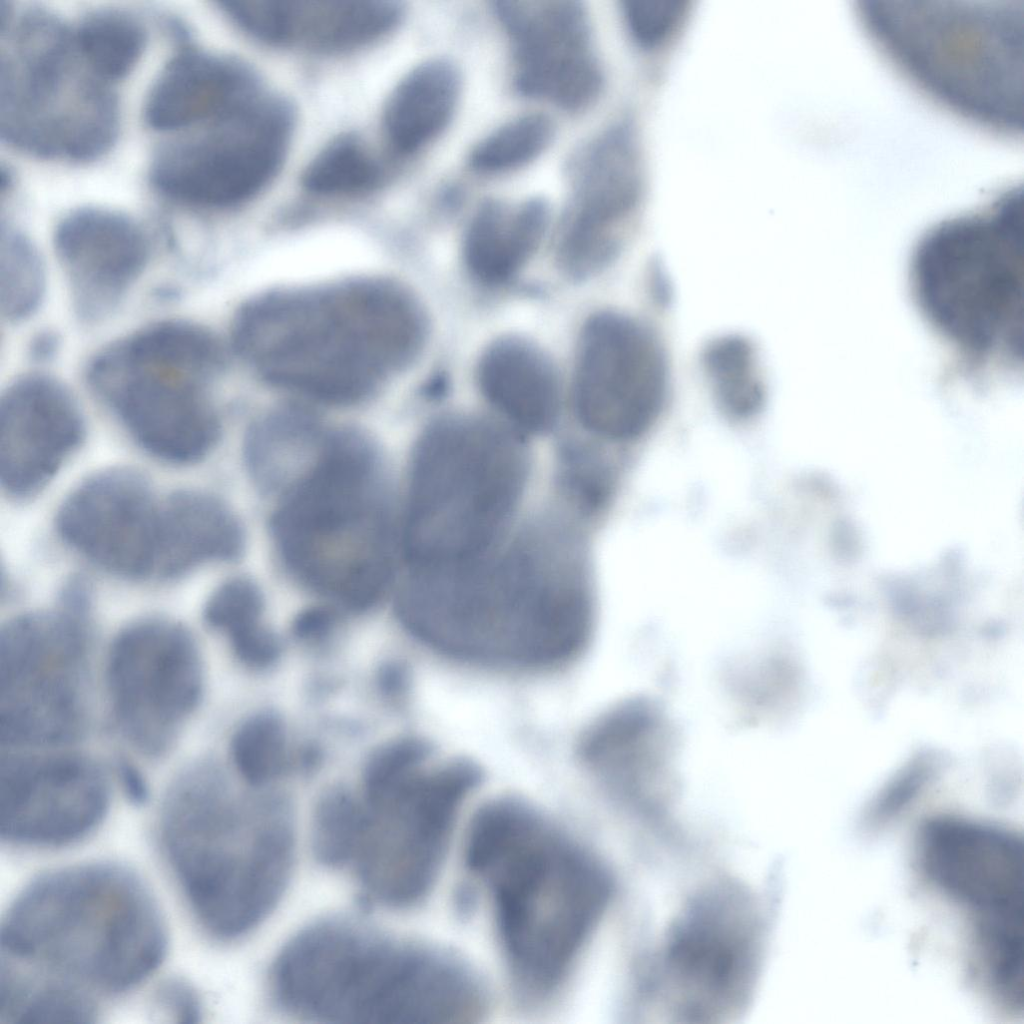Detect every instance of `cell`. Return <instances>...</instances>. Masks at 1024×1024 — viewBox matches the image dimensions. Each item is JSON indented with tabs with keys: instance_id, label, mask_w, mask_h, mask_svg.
<instances>
[{
	"instance_id": "obj_15",
	"label": "cell",
	"mask_w": 1024,
	"mask_h": 1024,
	"mask_svg": "<svg viewBox=\"0 0 1024 1024\" xmlns=\"http://www.w3.org/2000/svg\"><path fill=\"white\" fill-rule=\"evenodd\" d=\"M669 384L665 347L643 320L604 310L585 322L573 395L578 418L588 430L614 441L641 436L661 415Z\"/></svg>"
},
{
	"instance_id": "obj_10",
	"label": "cell",
	"mask_w": 1024,
	"mask_h": 1024,
	"mask_svg": "<svg viewBox=\"0 0 1024 1024\" xmlns=\"http://www.w3.org/2000/svg\"><path fill=\"white\" fill-rule=\"evenodd\" d=\"M427 762L382 791L363 794L348 866L371 904L405 908L427 895L458 811L479 779L466 762Z\"/></svg>"
},
{
	"instance_id": "obj_13",
	"label": "cell",
	"mask_w": 1024,
	"mask_h": 1024,
	"mask_svg": "<svg viewBox=\"0 0 1024 1024\" xmlns=\"http://www.w3.org/2000/svg\"><path fill=\"white\" fill-rule=\"evenodd\" d=\"M213 377L128 337L98 352L87 368L89 385L137 443L173 464L201 460L218 439L206 391Z\"/></svg>"
},
{
	"instance_id": "obj_9",
	"label": "cell",
	"mask_w": 1024,
	"mask_h": 1024,
	"mask_svg": "<svg viewBox=\"0 0 1024 1024\" xmlns=\"http://www.w3.org/2000/svg\"><path fill=\"white\" fill-rule=\"evenodd\" d=\"M526 458L516 434L449 416L413 452L401 545L407 568L470 562L495 550L517 504Z\"/></svg>"
},
{
	"instance_id": "obj_5",
	"label": "cell",
	"mask_w": 1024,
	"mask_h": 1024,
	"mask_svg": "<svg viewBox=\"0 0 1024 1024\" xmlns=\"http://www.w3.org/2000/svg\"><path fill=\"white\" fill-rule=\"evenodd\" d=\"M1023 229L1020 182L933 225L911 254L913 302L973 384L1022 372Z\"/></svg>"
},
{
	"instance_id": "obj_4",
	"label": "cell",
	"mask_w": 1024,
	"mask_h": 1024,
	"mask_svg": "<svg viewBox=\"0 0 1024 1024\" xmlns=\"http://www.w3.org/2000/svg\"><path fill=\"white\" fill-rule=\"evenodd\" d=\"M269 984L282 1012L323 1023H466L486 1008L478 977L461 960L341 918L293 936Z\"/></svg>"
},
{
	"instance_id": "obj_43",
	"label": "cell",
	"mask_w": 1024,
	"mask_h": 1024,
	"mask_svg": "<svg viewBox=\"0 0 1024 1024\" xmlns=\"http://www.w3.org/2000/svg\"><path fill=\"white\" fill-rule=\"evenodd\" d=\"M335 623L336 617L332 610L313 607L299 613L294 620L293 631L302 640H318L327 636Z\"/></svg>"
},
{
	"instance_id": "obj_24",
	"label": "cell",
	"mask_w": 1024,
	"mask_h": 1024,
	"mask_svg": "<svg viewBox=\"0 0 1024 1024\" xmlns=\"http://www.w3.org/2000/svg\"><path fill=\"white\" fill-rule=\"evenodd\" d=\"M259 93L254 75L237 61L198 50L176 55L146 102L147 123L160 131L210 123Z\"/></svg>"
},
{
	"instance_id": "obj_6",
	"label": "cell",
	"mask_w": 1024,
	"mask_h": 1024,
	"mask_svg": "<svg viewBox=\"0 0 1024 1024\" xmlns=\"http://www.w3.org/2000/svg\"><path fill=\"white\" fill-rule=\"evenodd\" d=\"M855 12L875 49L932 103L1022 137L1024 0H859Z\"/></svg>"
},
{
	"instance_id": "obj_37",
	"label": "cell",
	"mask_w": 1024,
	"mask_h": 1024,
	"mask_svg": "<svg viewBox=\"0 0 1024 1024\" xmlns=\"http://www.w3.org/2000/svg\"><path fill=\"white\" fill-rule=\"evenodd\" d=\"M234 764L246 782L264 785L281 772L286 757V734L282 720L272 712H260L246 719L232 739Z\"/></svg>"
},
{
	"instance_id": "obj_45",
	"label": "cell",
	"mask_w": 1024,
	"mask_h": 1024,
	"mask_svg": "<svg viewBox=\"0 0 1024 1024\" xmlns=\"http://www.w3.org/2000/svg\"><path fill=\"white\" fill-rule=\"evenodd\" d=\"M655 269L651 270L650 275V286L653 291V296L660 304L667 303L669 300V284L666 275L659 265L654 266Z\"/></svg>"
},
{
	"instance_id": "obj_14",
	"label": "cell",
	"mask_w": 1024,
	"mask_h": 1024,
	"mask_svg": "<svg viewBox=\"0 0 1024 1024\" xmlns=\"http://www.w3.org/2000/svg\"><path fill=\"white\" fill-rule=\"evenodd\" d=\"M209 124L204 134L158 154L152 183L175 201L204 208L253 198L282 165L293 128L290 106L260 93Z\"/></svg>"
},
{
	"instance_id": "obj_1",
	"label": "cell",
	"mask_w": 1024,
	"mask_h": 1024,
	"mask_svg": "<svg viewBox=\"0 0 1024 1024\" xmlns=\"http://www.w3.org/2000/svg\"><path fill=\"white\" fill-rule=\"evenodd\" d=\"M0 946L5 991L58 994L96 1008L95 996L126 993L158 969L167 931L135 872L88 862L30 881L2 920Z\"/></svg>"
},
{
	"instance_id": "obj_19",
	"label": "cell",
	"mask_w": 1024,
	"mask_h": 1024,
	"mask_svg": "<svg viewBox=\"0 0 1024 1024\" xmlns=\"http://www.w3.org/2000/svg\"><path fill=\"white\" fill-rule=\"evenodd\" d=\"M160 510L143 475L111 468L71 492L56 527L63 541L98 567L138 579L155 573Z\"/></svg>"
},
{
	"instance_id": "obj_2",
	"label": "cell",
	"mask_w": 1024,
	"mask_h": 1024,
	"mask_svg": "<svg viewBox=\"0 0 1024 1024\" xmlns=\"http://www.w3.org/2000/svg\"><path fill=\"white\" fill-rule=\"evenodd\" d=\"M466 861L484 889L522 998L553 993L601 919L612 891L602 864L575 839L514 799L482 807Z\"/></svg>"
},
{
	"instance_id": "obj_29",
	"label": "cell",
	"mask_w": 1024,
	"mask_h": 1024,
	"mask_svg": "<svg viewBox=\"0 0 1024 1024\" xmlns=\"http://www.w3.org/2000/svg\"><path fill=\"white\" fill-rule=\"evenodd\" d=\"M402 16V5L394 1H285L283 45L355 49L392 31Z\"/></svg>"
},
{
	"instance_id": "obj_41",
	"label": "cell",
	"mask_w": 1024,
	"mask_h": 1024,
	"mask_svg": "<svg viewBox=\"0 0 1024 1024\" xmlns=\"http://www.w3.org/2000/svg\"><path fill=\"white\" fill-rule=\"evenodd\" d=\"M236 657L246 666L267 668L279 657L280 642L262 623L229 639Z\"/></svg>"
},
{
	"instance_id": "obj_26",
	"label": "cell",
	"mask_w": 1024,
	"mask_h": 1024,
	"mask_svg": "<svg viewBox=\"0 0 1024 1024\" xmlns=\"http://www.w3.org/2000/svg\"><path fill=\"white\" fill-rule=\"evenodd\" d=\"M234 513L218 498L181 490L161 502L155 573L175 578L210 562L230 561L243 550Z\"/></svg>"
},
{
	"instance_id": "obj_17",
	"label": "cell",
	"mask_w": 1024,
	"mask_h": 1024,
	"mask_svg": "<svg viewBox=\"0 0 1024 1024\" xmlns=\"http://www.w3.org/2000/svg\"><path fill=\"white\" fill-rule=\"evenodd\" d=\"M108 806L107 781L85 757L9 756L1 761L0 832L10 844H74L100 825Z\"/></svg>"
},
{
	"instance_id": "obj_40",
	"label": "cell",
	"mask_w": 1024,
	"mask_h": 1024,
	"mask_svg": "<svg viewBox=\"0 0 1024 1024\" xmlns=\"http://www.w3.org/2000/svg\"><path fill=\"white\" fill-rule=\"evenodd\" d=\"M263 598L258 587L245 578L219 586L204 609L206 622L228 639L261 624Z\"/></svg>"
},
{
	"instance_id": "obj_25",
	"label": "cell",
	"mask_w": 1024,
	"mask_h": 1024,
	"mask_svg": "<svg viewBox=\"0 0 1024 1024\" xmlns=\"http://www.w3.org/2000/svg\"><path fill=\"white\" fill-rule=\"evenodd\" d=\"M476 378L486 400L516 429L542 432L556 420L558 373L533 342L518 336L496 339L481 354Z\"/></svg>"
},
{
	"instance_id": "obj_12",
	"label": "cell",
	"mask_w": 1024,
	"mask_h": 1024,
	"mask_svg": "<svg viewBox=\"0 0 1024 1024\" xmlns=\"http://www.w3.org/2000/svg\"><path fill=\"white\" fill-rule=\"evenodd\" d=\"M86 593L68 589L62 609L10 620L0 636V732L9 746L74 738L84 721Z\"/></svg>"
},
{
	"instance_id": "obj_28",
	"label": "cell",
	"mask_w": 1024,
	"mask_h": 1024,
	"mask_svg": "<svg viewBox=\"0 0 1024 1024\" xmlns=\"http://www.w3.org/2000/svg\"><path fill=\"white\" fill-rule=\"evenodd\" d=\"M460 92L461 74L449 59H430L409 71L384 109V130L392 148L408 155L430 143L452 119Z\"/></svg>"
},
{
	"instance_id": "obj_32",
	"label": "cell",
	"mask_w": 1024,
	"mask_h": 1024,
	"mask_svg": "<svg viewBox=\"0 0 1024 1024\" xmlns=\"http://www.w3.org/2000/svg\"><path fill=\"white\" fill-rule=\"evenodd\" d=\"M74 37L86 64L106 82L121 79L134 68L146 41L142 24L119 10L89 14Z\"/></svg>"
},
{
	"instance_id": "obj_30",
	"label": "cell",
	"mask_w": 1024,
	"mask_h": 1024,
	"mask_svg": "<svg viewBox=\"0 0 1024 1024\" xmlns=\"http://www.w3.org/2000/svg\"><path fill=\"white\" fill-rule=\"evenodd\" d=\"M327 432L308 413L283 409L258 420L245 442L254 480L266 491H283L318 454Z\"/></svg>"
},
{
	"instance_id": "obj_33",
	"label": "cell",
	"mask_w": 1024,
	"mask_h": 1024,
	"mask_svg": "<svg viewBox=\"0 0 1024 1024\" xmlns=\"http://www.w3.org/2000/svg\"><path fill=\"white\" fill-rule=\"evenodd\" d=\"M976 944L984 979L1009 1008L1023 1007V911L982 914Z\"/></svg>"
},
{
	"instance_id": "obj_16",
	"label": "cell",
	"mask_w": 1024,
	"mask_h": 1024,
	"mask_svg": "<svg viewBox=\"0 0 1024 1024\" xmlns=\"http://www.w3.org/2000/svg\"><path fill=\"white\" fill-rule=\"evenodd\" d=\"M116 720L141 752L159 755L197 707L203 687L197 644L181 625L147 619L124 629L108 658Z\"/></svg>"
},
{
	"instance_id": "obj_42",
	"label": "cell",
	"mask_w": 1024,
	"mask_h": 1024,
	"mask_svg": "<svg viewBox=\"0 0 1024 1024\" xmlns=\"http://www.w3.org/2000/svg\"><path fill=\"white\" fill-rule=\"evenodd\" d=\"M161 1009L180 1022H197L201 1015L199 998L192 987L180 979L165 982L157 993Z\"/></svg>"
},
{
	"instance_id": "obj_7",
	"label": "cell",
	"mask_w": 1024,
	"mask_h": 1024,
	"mask_svg": "<svg viewBox=\"0 0 1024 1024\" xmlns=\"http://www.w3.org/2000/svg\"><path fill=\"white\" fill-rule=\"evenodd\" d=\"M159 838L191 912L217 940L258 927L288 885L295 836L287 807L240 803L210 769L191 770L170 789Z\"/></svg>"
},
{
	"instance_id": "obj_44",
	"label": "cell",
	"mask_w": 1024,
	"mask_h": 1024,
	"mask_svg": "<svg viewBox=\"0 0 1024 1024\" xmlns=\"http://www.w3.org/2000/svg\"><path fill=\"white\" fill-rule=\"evenodd\" d=\"M58 347V340L55 335L51 332H42L38 334L31 342L30 351L31 355L38 359L44 360L52 357Z\"/></svg>"
},
{
	"instance_id": "obj_18",
	"label": "cell",
	"mask_w": 1024,
	"mask_h": 1024,
	"mask_svg": "<svg viewBox=\"0 0 1024 1024\" xmlns=\"http://www.w3.org/2000/svg\"><path fill=\"white\" fill-rule=\"evenodd\" d=\"M493 10L512 42L519 93L567 110L599 97L604 74L583 3L496 1Z\"/></svg>"
},
{
	"instance_id": "obj_3",
	"label": "cell",
	"mask_w": 1024,
	"mask_h": 1024,
	"mask_svg": "<svg viewBox=\"0 0 1024 1024\" xmlns=\"http://www.w3.org/2000/svg\"><path fill=\"white\" fill-rule=\"evenodd\" d=\"M427 333L424 310L409 291L357 280L253 300L236 317L233 341L269 383L348 404L411 364Z\"/></svg>"
},
{
	"instance_id": "obj_38",
	"label": "cell",
	"mask_w": 1024,
	"mask_h": 1024,
	"mask_svg": "<svg viewBox=\"0 0 1024 1024\" xmlns=\"http://www.w3.org/2000/svg\"><path fill=\"white\" fill-rule=\"evenodd\" d=\"M362 810V800L344 787H332L319 798L314 813L312 849L318 862L347 867Z\"/></svg>"
},
{
	"instance_id": "obj_35",
	"label": "cell",
	"mask_w": 1024,
	"mask_h": 1024,
	"mask_svg": "<svg viewBox=\"0 0 1024 1024\" xmlns=\"http://www.w3.org/2000/svg\"><path fill=\"white\" fill-rule=\"evenodd\" d=\"M380 168L363 143L351 135L339 136L323 147L303 173L304 187L326 196L348 195L373 188Z\"/></svg>"
},
{
	"instance_id": "obj_27",
	"label": "cell",
	"mask_w": 1024,
	"mask_h": 1024,
	"mask_svg": "<svg viewBox=\"0 0 1024 1024\" xmlns=\"http://www.w3.org/2000/svg\"><path fill=\"white\" fill-rule=\"evenodd\" d=\"M549 206L538 197L516 205L483 202L472 216L463 241L464 263L479 283H506L536 252L546 231Z\"/></svg>"
},
{
	"instance_id": "obj_36",
	"label": "cell",
	"mask_w": 1024,
	"mask_h": 1024,
	"mask_svg": "<svg viewBox=\"0 0 1024 1024\" xmlns=\"http://www.w3.org/2000/svg\"><path fill=\"white\" fill-rule=\"evenodd\" d=\"M551 119L540 113L518 116L483 138L469 156L470 166L482 173H500L536 159L554 136Z\"/></svg>"
},
{
	"instance_id": "obj_11",
	"label": "cell",
	"mask_w": 1024,
	"mask_h": 1024,
	"mask_svg": "<svg viewBox=\"0 0 1024 1024\" xmlns=\"http://www.w3.org/2000/svg\"><path fill=\"white\" fill-rule=\"evenodd\" d=\"M9 40L1 58L2 136L43 155L71 156L93 144L117 107L106 81L77 68L75 37L54 16L30 11Z\"/></svg>"
},
{
	"instance_id": "obj_21",
	"label": "cell",
	"mask_w": 1024,
	"mask_h": 1024,
	"mask_svg": "<svg viewBox=\"0 0 1024 1024\" xmlns=\"http://www.w3.org/2000/svg\"><path fill=\"white\" fill-rule=\"evenodd\" d=\"M917 857L930 881L981 914L1023 911V842L1014 832L933 818L920 828Z\"/></svg>"
},
{
	"instance_id": "obj_23",
	"label": "cell",
	"mask_w": 1024,
	"mask_h": 1024,
	"mask_svg": "<svg viewBox=\"0 0 1024 1024\" xmlns=\"http://www.w3.org/2000/svg\"><path fill=\"white\" fill-rule=\"evenodd\" d=\"M54 246L73 307L86 321H97L117 307L149 257L142 227L127 215L104 208L67 214L57 225Z\"/></svg>"
},
{
	"instance_id": "obj_39",
	"label": "cell",
	"mask_w": 1024,
	"mask_h": 1024,
	"mask_svg": "<svg viewBox=\"0 0 1024 1024\" xmlns=\"http://www.w3.org/2000/svg\"><path fill=\"white\" fill-rule=\"evenodd\" d=\"M685 0H624L621 11L628 35L644 54H655L675 39L690 8Z\"/></svg>"
},
{
	"instance_id": "obj_34",
	"label": "cell",
	"mask_w": 1024,
	"mask_h": 1024,
	"mask_svg": "<svg viewBox=\"0 0 1024 1024\" xmlns=\"http://www.w3.org/2000/svg\"><path fill=\"white\" fill-rule=\"evenodd\" d=\"M46 272L38 248L29 237L2 228L0 242V306L9 321L33 315L43 301Z\"/></svg>"
},
{
	"instance_id": "obj_22",
	"label": "cell",
	"mask_w": 1024,
	"mask_h": 1024,
	"mask_svg": "<svg viewBox=\"0 0 1024 1024\" xmlns=\"http://www.w3.org/2000/svg\"><path fill=\"white\" fill-rule=\"evenodd\" d=\"M85 434L80 406L71 391L46 374L14 380L0 401V479L7 494L38 493Z\"/></svg>"
},
{
	"instance_id": "obj_20",
	"label": "cell",
	"mask_w": 1024,
	"mask_h": 1024,
	"mask_svg": "<svg viewBox=\"0 0 1024 1024\" xmlns=\"http://www.w3.org/2000/svg\"><path fill=\"white\" fill-rule=\"evenodd\" d=\"M736 899L697 903L675 924L664 968L694 1015L742 999L755 967V924Z\"/></svg>"
},
{
	"instance_id": "obj_8",
	"label": "cell",
	"mask_w": 1024,
	"mask_h": 1024,
	"mask_svg": "<svg viewBox=\"0 0 1024 1024\" xmlns=\"http://www.w3.org/2000/svg\"><path fill=\"white\" fill-rule=\"evenodd\" d=\"M378 454L361 433L328 432L312 463L282 492L270 530L302 584L351 611L388 589L397 535Z\"/></svg>"
},
{
	"instance_id": "obj_31",
	"label": "cell",
	"mask_w": 1024,
	"mask_h": 1024,
	"mask_svg": "<svg viewBox=\"0 0 1024 1024\" xmlns=\"http://www.w3.org/2000/svg\"><path fill=\"white\" fill-rule=\"evenodd\" d=\"M701 367L713 398L728 418L745 421L763 409L767 387L758 349L739 333L710 339L701 351Z\"/></svg>"
}]
</instances>
